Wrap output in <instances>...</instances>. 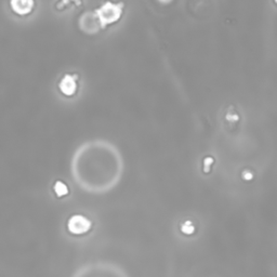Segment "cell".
<instances>
[{
	"instance_id": "cell-6",
	"label": "cell",
	"mask_w": 277,
	"mask_h": 277,
	"mask_svg": "<svg viewBox=\"0 0 277 277\" xmlns=\"http://www.w3.org/2000/svg\"><path fill=\"white\" fill-rule=\"evenodd\" d=\"M53 191H55V193L57 197H64L69 193L67 185L65 183H63L62 181H57V182H55V186H53Z\"/></svg>"
},
{
	"instance_id": "cell-4",
	"label": "cell",
	"mask_w": 277,
	"mask_h": 277,
	"mask_svg": "<svg viewBox=\"0 0 277 277\" xmlns=\"http://www.w3.org/2000/svg\"><path fill=\"white\" fill-rule=\"evenodd\" d=\"M58 89L66 97H73L78 90V77L72 74L64 75L58 83Z\"/></svg>"
},
{
	"instance_id": "cell-1",
	"label": "cell",
	"mask_w": 277,
	"mask_h": 277,
	"mask_svg": "<svg viewBox=\"0 0 277 277\" xmlns=\"http://www.w3.org/2000/svg\"><path fill=\"white\" fill-rule=\"evenodd\" d=\"M72 277H129L118 265L108 262H93L81 266Z\"/></svg>"
},
{
	"instance_id": "cell-3",
	"label": "cell",
	"mask_w": 277,
	"mask_h": 277,
	"mask_svg": "<svg viewBox=\"0 0 277 277\" xmlns=\"http://www.w3.org/2000/svg\"><path fill=\"white\" fill-rule=\"evenodd\" d=\"M67 232L72 235L81 236L89 233L92 228V221L88 217L76 214L68 218L66 222Z\"/></svg>"
},
{
	"instance_id": "cell-5",
	"label": "cell",
	"mask_w": 277,
	"mask_h": 277,
	"mask_svg": "<svg viewBox=\"0 0 277 277\" xmlns=\"http://www.w3.org/2000/svg\"><path fill=\"white\" fill-rule=\"evenodd\" d=\"M12 11L19 15H28L33 12L36 6L35 0H10Z\"/></svg>"
},
{
	"instance_id": "cell-2",
	"label": "cell",
	"mask_w": 277,
	"mask_h": 277,
	"mask_svg": "<svg viewBox=\"0 0 277 277\" xmlns=\"http://www.w3.org/2000/svg\"><path fill=\"white\" fill-rule=\"evenodd\" d=\"M122 10H124V4L106 1L95 10L94 14L98 19L99 24L102 28H105V26L114 24L117 21H119L122 15Z\"/></svg>"
}]
</instances>
